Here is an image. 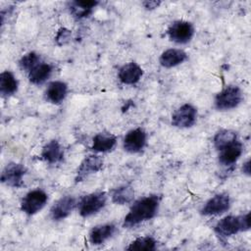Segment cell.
Returning <instances> with one entry per match:
<instances>
[{
    "label": "cell",
    "mask_w": 251,
    "mask_h": 251,
    "mask_svg": "<svg viewBox=\"0 0 251 251\" xmlns=\"http://www.w3.org/2000/svg\"><path fill=\"white\" fill-rule=\"evenodd\" d=\"M159 204L160 198L156 194H151L138 199L133 203L129 212L125 217L123 226L130 228L145 221L151 220L157 214Z\"/></svg>",
    "instance_id": "6da1fadb"
},
{
    "label": "cell",
    "mask_w": 251,
    "mask_h": 251,
    "mask_svg": "<svg viewBox=\"0 0 251 251\" xmlns=\"http://www.w3.org/2000/svg\"><path fill=\"white\" fill-rule=\"evenodd\" d=\"M250 228V213H246L240 216H226L220 220L215 227L214 231L222 238L226 239L238 232L246 231Z\"/></svg>",
    "instance_id": "7a4b0ae2"
},
{
    "label": "cell",
    "mask_w": 251,
    "mask_h": 251,
    "mask_svg": "<svg viewBox=\"0 0 251 251\" xmlns=\"http://www.w3.org/2000/svg\"><path fill=\"white\" fill-rule=\"evenodd\" d=\"M242 98V91L237 85H228L216 95L214 105L219 111H227L236 108Z\"/></svg>",
    "instance_id": "3957f363"
},
{
    "label": "cell",
    "mask_w": 251,
    "mask_h": 251,
    "mask_svg": "<svg viewBox=\"0 0 251 251\" xmlns=\"http://www.w3.org/2000/svg\"><path fill=\"white\" fill-rule=\"evenodd\" d=\"M106 202L107 195L103 191H97L84 195L77 203L78 213L83 218L90 217L103 209L106 205Z\"/></svg>",
    "instance_id": "277c9868"
},
{
    "label": "cell",
    "mask_w": 251,
    "mask_h": 251,
    "mask_svg": "<svg viewBox=\"0 0 251 251\" xmlns=\"http://www.w3.org/2000/svg\"><path fill=\"white\" fill-rule=\"evenodd\" d=\"M48 195L42 189H33L28 191L21 201V210L27 216L38 213L47 203Z\"/></svg>",
    "instance_id": "5b68a950"
},
{
    "label": "cell",
    "mask_w": 251,
    "mask_h": 251,
    "mask_svg": "<svg viewBox=\"0 0 251 251\" xmlns=\"http://www.w3.org/2000/svg\"><path fill=\"white\" fill-rule=\"evenodd\" d=\"M194 31V26L191 23L175 21L170 25L167 33L171 41L176 44H186L192 39Z\"/></svg>",
    "instance_id": "8992f818"
},
{
    "label": "cell",
    "mask_w": 251,
    "mask_h": 251,
    "mask_svg": "<svg viewBox=\"0 0 251 251\" xmlns=\"http://www.w3.org/2000/svg\"><path fill=\"white\" fill-rule=\"evenodd\" d=\"M25 173L26 168L23 164L11 162L4 168L1 174V181L10 187L20 188L24 185V176Z\"/></svg>",
    "instance_id": "52a82bcc"
},
{
    "label": "cell",
    "mask_w": 251,
    "mask_h": 251,
    "mask_svg": "<svg viewBox=\"0 0 251 251\" xmlns=\"http://www.w3.org/2000/svg\"><path fill=\"white\" fill-rule=\"evenodd\" d=\"M197 120V109L185 103L177 108L172 115V125L179 128H188L195 125Z\"/></svg>",
    "instance_id": "ba28073f"
},
{
    "label": "cell",
    "mask_w": 251,
    "mask_h": 251,
    "mask_svg": "<svg viewBox=\"0 0 251 251\" xmlns=\"http://www.w3.org/2000/svg\"><path fill=\"white\" fill-rule=\"evenodd\" d=\"M230 208V198L226 192L211 197L203 206L200 213L203 216H217L226 213Z\"/></svg>",
    "instance_id": "9c48e42d"
},
{
    "label": "cell",
    "mask_w": 251,
    "mask_h": 251,
    "mask_svg": "<svg viewBox=\"0 0 251 251\" xmlns=\"http://www.w3.org/2000/svg\"><path fill=\"white\" fill-rule=\"evenodd\" d=\"M103 167V159L95 154L86 156L77 168L75 182L78 183L83 181L87 176L99 172Z\"/></svg>",
    "instance_id": "30bf717a"
},
{
    "label": "cell",
    "mask_w": 251,
    "mask_h": 251,
    "mask_svg": "<svg viewBox=\"0 0 251 251\" xmlns=\"http://www.w3.org/2000/svg\"><path fill=\"white\" fill-rule=\"evenodd\" d=\"M146 140H147V134L145 130L141 127H136L134 129L129 130L123 142L124 149L131 154L138 153L140 152L146 145Z\"/></svg>",
    "instance_id": "8fae6325"
},
{
    "label": "cell",
    "mask_w": 251,
    "mask_h": 251,
    "mask_svg": "<svg viewBox=\"0 0 251 251\" xmlns=\"http://www.w3.org/2000/svg\"><path fill=\"white\" fill-rule=\"evenodd\" d=\"M76 200L74 196L66 195L57 200L51 207L50 215L54 221H62L70 216L76 206Z\"/></svg>",
    "instance_id": "7c38bea8"
},
{
    "label": "cell",
    "mask_w": 251,
    "mask_h": 251,
    "mask_svg": "<svg viewBox=\"0 0 251 251\" xmlns=\"http://www.w3.org/2000/svg\"><path fill=\"white\" fill-rule=\"evenodd\" d=\"M219 163L225 167L234 165L243 152V145L236 139L219 150Z\"/></svg>",
    "instance_id": "4fadbf2b"
},
{
    "label": "cell",
    "mask_w": 251,
    "mask_h": 251,
    "mask_svg": "<svg viewBox=\"0 0 251 251\" xmlns=\"http://www.w3.org/2000/svg\"><path fill=\"white\" fill-rule=\"evenodd\" d=\"M143 75V70L135 62L125 64L119 70V79L124 84H135Z\"/></svg>",
    "instance_id": "5bb4252c"
},
{
    "label": "cell",
    "mask_w": 251,
    "mask_h": 251,
    "mask_svg": "<svg viewBox=\"0 0 251 251\" xmlns=\"http://www.w3.org/2000/svg\"><path fill=\"white\" fill-rule=\"evenodd\" d=\"M40 157L48 164H57L63 160L64 150L57 139H52L43 146Z\"/></svg>",
    "instance_id": "9a60e30c"
},
{
    "label": "cell",
    "mask_w": 251,
    "mask_h": 251,
    "mask_svg": "<svg viewBox=\"0 0 251 251\" xmlns=\"http://www.w3.org/2000/svg\"><path fill=\"white\" fill-rule=\"evenodd\" d=\"M117 144V136L111 132H99L92 140L91 149L94 152L106 153L112 151Z\"/></svg>",
    "instance_id": "2e32d148"
},
{
    "label": "cell",
    "mask_w": 251,
    "mask_h": 251,
    "mask_svg": "<svg viewBox=\"0 0 251 251\" xmlns=\"http://www.w3.org/2000/svg\"><path fill=\"white\" fill-rule=\"evenodd\" d=\"M116 229L117 227L114 224H104L96 226L89 232V241L93 245L103 244L106 240H108L115 234Z\"/></svg>",
    "instance_id": "e0dca14e"
},
{
    "label": "cell",
    "mask_w": 251,
    "mask_h": 251,
    "mask_svg": "<svg viewBox=\"0 0 251 251\" xmlns=\"http://www.w3.org/2000/svg\"><path fill=\"white\" fill-rule=\"evenodd\" d=\"M186 60H187L186 52L177 48L167 49L161 54L159 58V62L161 66L167 69L178 66Z\"/></svg>",
    "instance_id": "ac0fdd59"
},
{
    "label": "cell",
    "mask_w": 251,
    "mask_h": 251,
    "mask_svg": "<svg viewBox=\"0 0 251 251\" xmlns=\"http://www.w3.org/2000/svg\"><path fill=\"white\" fill-rule=\"evenodd\" d=\"M68 85L61 80H55L48 84L45 90V98L52 104H60L66 98Z\"/></svg>",
    "instance_id": "d6986e66"
},
{
    "label": "cell",
    "mask_w": 251,
    "mask_h": 251,
    "mask_svg": "<svg viewBox=\"0 0 251 251\" xmlns=\"http://www.w3.org/2000/svg\"><path fill=\"white\" fill-rule=\"evenodd\" d=\"M52 72L53 67L50 64L41 61L30 72L27 73L28 79L32 84L39 85L44 83L50 77Z\"/></svg>",
    "instance_id": "ffe728a7"
},
{
    "label": "cell",
    "mask_w": 251,
    "mask_h": 251,
    "mask_svg": "<svg viewBox=\"0 0 251 251\" xmlns=\"http://www.w3.org/2000/svg\"><path fill=\"white\" fill-rule=\"evenodd\" d=\"M19 81L10 71H4L0 75V93L4 97L11 96L18 91Z\"/></svg>",
    "instance_id": "44dd1931"
},
{
    "label": "cell",
    "mask_w": 251,
    "mask_h": 251,
    "mask_svg": "<svg viewBox=\"0 0 251 251\" xmlns=\"http://www.w3.org/2000/svg\"><path fill=\"white\" fill-rule=\"evenodd\" d=\"M97 5H98V1L76 0V1L70 2L69 9L74 17H75L76 19H82V18L88 17Z\"/></svg>",
    "instance_id": "7402d4cb"
},
{
    "label": "cell",
    "mask_w": 251,
    "mask_h": 251,
    "mask_svg": "<svg viewBox=\"0 0 251 251\" xmlns=\"http://www.w3.org/2000/svg\"><path fill=\"white\" fill-rule=\"evenodd\" d=\"M134 198V190L129 185H122L116 188L112 193V201L118 205L131 203Z\"/></svg>",
    "instance_id": "603a6c76"
},
{
    "label": "cell",
    "mask_w": 251,
    "mask_h": 251,
    "mask_svg": "<svg viewBox=\"0 0 251 251\" xmlns=\"http://www.w3.org/2000/svg\"><path fill=\"white\" fill-rule=\"evenodd\" d=\"M238 139L237 132L231 129H221L218 131L214 137V145L216 149L219 151L226 145L235 141Z\"/></svg>",
    "instance_id": "cb8c5ba5"
},
{
    "label": "cell",
    "mask_w": 251,
    "mask_h": 251,
    "mask_svg": "<svg viewBox=\"0 0 251 251\" xmlns=\"http://www.w3.org/2000/svg\"><path fill=\"white\" fill-rule=\"evenodd\" d=\"M157 248V241L151 236H141L134 239L127 247V250H147L153 251Z\"/></svg>",
    "instance_id": "d4e9b609"
},
{
    "label": "cell",
    "mask_w": 251,
    "mask_h": 251,
    "mask_svg": "<svg viewBox=\"0 0 251 251\" xmlns=\"http://www.w3.org/2000/svg\"><path fill=\"white\" fill-rule=\"evenodd\" d=\"M40 62H41V58L37 53L28 52L21 58V60L19 61V65L22 70L28 73Z\"/></svg>",
    "instance_id": "484cf974"
},
{
    "label": "cell",
    "mask_w": 251,
    "mask_h": 251,
    "mask_svg": "<svg viewBox=\"0 0 251 251\" xmlns=\"http://www.w3.org/2000/svg\"><path fill=\"white\" fill-rule=\"evenodd\" d=\"M70 36H71L70 30H68L66 28H61L57 33L56 41L58 42L59 45H63L70 39Z\"/></svg>",
    "instance_id": "4316f807"
},
{
    "label": "cell",
    "mask_w": 251,
    "mask_h": 251,
    "mask_svg": "<svg viewBox=\"0 0 251 251\" xmlns=\"http://www.w3.org/2000/svg\"><path fill=\"white\" fill-rule=\"evenodd\" d=\"M160 4H161L160 1H144V2L142 3V5L144 6V8L147 9V10L155 9V8H157Z\"/></svg>",
    "instance_id": "83f0119b"
},
{
    "label": "cell",
    "mask_w": 251,
    "mask_h": 251,
    "mask_svg": "<svg viewBox=\"0 0 251 251\" xmlns=\"http://www.w3.org/2000/svg\"><path fill=\"white\" fill-rule=\"evenodd\" d=\"M242 172L246 175V176H250V160L248 159L242 166Z\"/></svg>",
    "instance_id": "f1b7e54d"
}]
</instances>
